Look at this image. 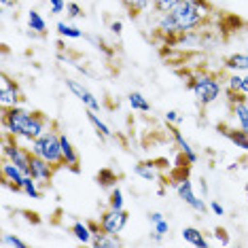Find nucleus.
Listing matches in <instances>:
<instances>
[{
    "instance_id": "6e6552de",
    "label": "nucleus",
    "mask_w": 248,
    "mask_h": 248,
    "mask_svg": "<svg viewBox=\"0 0 248 248\" xmlns=\"http://www.w3.org/2000/svg\"><path fill=\"white\" fill-rule=\"evenodd\" d=\"M66 87L68 92L75 95V98L85 106L87 110H100V100L95 98V93L89 87L83 85V81H77V78H66Z\"/></svg>"
},
{
    "instance_id": "f3484780",
    "label": "nucleus",
    "mask_w": 248,
    "mask_h": 248,
    "mask_svg": "<svg viewBox=\"0 0 248 248\" xmlns=\"http://www.w3.org/2000/svg\"><path fill=\"white\" fill-rule=\"evenodd\" d=\"M87 121H89V125L95 129V134H98V138H100V140H108V138H112V129L106 125V121L100 119L98 110H87Z\"/></svg>"
},
{
    "instance_id": "1a4fd4ad",
    "label": "nucleus",
    "mask_w": 248,
    "mask_h": 248,
    "mask_svg": "<svg viewBox=\"0 0 248 248\" xmlns=\"http://www.w3.org/2000/svg\"><path fill=\"white\" fill-rule=\"evenodd\" d=\"M0 104H2V110L21 104L19 85L15 81H11L7 75H2V78H0Z\"/></svg>"
},
{
    "instance_id": "6ab92c4d",
    "label": "nucleus",
    "mask_w": 248,
    "mask_h": 248,
    "mask_svg": "<svg viewBox=\"0 0 248 248\" xmlns=\"http://www.w3.org/2000/svg\"><path fill=\"white\" fill-rule=\"evenodd\" d=\"M134 174L142 180H149V183H155L159 178V172H157V166L153 161H138L134 166Z\"/></svg>"
},
{
    "instance_id": "f257e3e1",
    "label": "nucleus",
    "mask_w": 248,
    "mask_h": 248,
    "mask_svg": "<svg viewBox=\"0 0 248 248\" xmlns=\"http://www.w3.org/2000/svg\"><path fill=\"white\" fill-rule=\"evenodd\" d=\"M210 15L212 7L208 0H183L168 13H157V32L163 36L185 34L206 24Z\"/></svg>"
},
{
    "instance_id": "f704fd0d",
    "label": "nucleus",
    "mask_w": 248,
    "mask_h": 248,
    "mask_svg": "<svg viewBox=\"0 0 248 248\" xmlns=\"http://www.w3.org/2000/svg\"><path fill=\"white\" fill-rule=\"evenodd\" d=\"M214 233H217V240H221V244H223V246H227V244H229L227 231H225V229H217V231H214Z\"/></svg>"
},
{
    "instance_id": "9d476101",
    "label": "nucleus",
    "mask_w": 248,
    "mask_h": 248,
    "mask_svg": "<svg viewBox=\"0 0 248 248\" xmlns=\"http://www.w3.org/2000/svg\"><path fill=\"white\" fill-rule=\"evenodd\" d=\"M0 172H2V185L13 191H17V193H21V185H24V180L28 174L21 170V168H17L13 161L9 159H2V168H0Z\"/></svg>"
},
{
    "instance_id": "aec40b11",
    "label": "nucleus",
    "mask_w": 248,
    "mask_h": 248,
    "mask_svg": "<svg viewBox=\"0 0 248 248\" xmlns=\"http://www.w3.org/2000/svg\"><path fill=\"white\" fill-rule=\"evenodd\" d=\"M180 235H183V240L187 242V244H191V246H197V248L208 246L206 235L202 233V231L197 229V227H183V231H180Z\"/></svg>"
},
{
    "instance_id": "72a5a7b5",
    "label": "nucleus",
    "mask_w": 248,
    "mask_h": 248,
    "mask_svg": "<svg viewBox=\"0 0 248 248\" xmlns=\"http://www.w3.org/2000/svg\"><path fill=\"white\" fill-rule=\"evenodd\" d=\"M210 210H212L214 214H217V217H223V214H225V208H223L221 204H218L217 200H212V202H210Z\"/></svg>"
},
{
    "instance_id": "a211bd4d",
    "label": "nucleus",
    "mask_w": 248,
    "mask_h": 248,
    "mask_svg": "<svg viewBox=\"0 0 248 248\" xmlns=\"http://www.w3.org/2000/svg\"><path fill=\"white\" fill-rule=\"evenodd\" d=\"M70 233L72 238L77 242H81V244H92L93 240V231L89 227V223H83V221H75L70 225Z\"/></svg>"
},
{
    "instance_id": "f8f14e48",
    "label": "nucleus",
    "mask_w": 248,
    "mask_h": 248,
    "mask_svg": "<svg viewBox=\"0 0 248 248\" xmlns=\"http://www.w3.org/2000/svg\"><path fill=\"white\" fill-rule=\"evenodd\" d=\"M53 172H55V168H53L49 161H45V159H41V157L32 155V161H30V176L34 178L36 183L49 185V183H51V178H53Z\"/></svg>"
},
{
    "instance_id": "393cba45",
    "label": "nucleus",
    "mask_w": 248,
    "mask_h": 248,
    "mask_svg": "<svg viewBox=\"0 0 248 248\" xmlns=\"http://www.w3.org/2000/svg\"><path fill=\"white\" fill-rule=\"evenodd\" d=\"M55 28H58V34L62 38H72V41H78V38L85 36L81 28H77L72 24H66V21H58V26H55Z\"/></svg>"
},
{
    "instance_id": "4c0bfd02",
    "label": "nucleus",
    "mask_w": 248,
    "mask_h": 248,
    "mask_svg": "<svg viewBox=\"0 0 248 248\" xmlns=\"http://www.w3.org/2000/svg\"><path fill=\"white\" fill-rule=\"evenodd\" d=\"M200 189H202V195L208 193V187H206V180L204 178H200Z\"/></svg>"
},
{
    "instance_id": "f03ea898",
    "label": "nucleus",
    "mask_w": 248,
    "mask_h": 248,
    "mask_svg": "<svg viewBox=\"0 0 248 248\" xmlns=\"http://www.w3.org/2000/svg\"><path fill=\"white\" fill-rule=\"evenodd\" d=\"M51 125L49 119L43 112L28 110L24 106H13V108H4L2 112V129L11 134L13 138L32 142L41 134L47 132V127Z\"/></svg>"
},
{
    "instance_id": "4468645a",
    "label": "nucleus",
    "mask_w": 248,
    "mask_h": 248,
    "mask_svg": "<svg viewBox=\"0 0 248 248\" xmlns=\"http://www.w3.org/2000/svg\"><path fill=\"white\" fill-rule=\"evenodd\" d=\"M170 132H172V140L176 142V146L180 149V153H183V157H185V161H187L189 166H195L197 163V153H195L193 146H191L189 140L185 138V134L180 132L178 127H170Z\"/></svg>"
},
{
    "instance_id": "423d86ee",
    "label": "nucleus",
    "mask_w": 248,
    "mask_h": 248,
    "mask_svg": "<svg viewBox=\"0 0 248 248\" xmlns=\"http://www.w3.org/2000/svg\"><path fill=\"white\" fill-rule=\"evenodd\" d=\"M174 189H176V195L191 208V210H195V212H200V214H204V212H206L204 200H202V197H197L195 189H193V183H191L187 176L178 178L176 183H174Z\"/></svg>"
},
{
    "instance_id": "a878e982",
    "label": "nucleus",
    "mask_w": 248,
    "mask_h": 248,
    "mask_svg": "<svg viewBox=\"0 0 248 248\" xmlns=\"http://www.w3.org/2000/svg\"><path fill=\"white\" fill-rule=\"evenodd\" d=\"M38 185H41V183H36V180L28 174L26 180H24V185H21V193L28 195V197H32V200H41L43 193H41V189H38Z\"/></svg>"
},
{
    "instance_id": "dca6fc26",
    "label": "nucleus",
    "mask_w": 248,
    "mask_h": 248,
    "mask_svg": "<svg viewBox=\"0 0 248 248\" xmlns=\"http://www.w3.org/2000/svg\"><path fill=\"white\" fill-rule=\"evenodd\" d=\"M221 129H223L225 138H227L235 149H242L244 153H248V134L244 129H240V127H221Z\"/></svg>"
},
{
    "instance_id": "ddd939ff",
    "label": "nucleus",
    "mask_w": 248,
    "mask_h": 248,
    "mask_svg": "<svg viewBox=\"0 0 248 248\" xmlns=\"http://www.w3.org/2000/svg\"><path fill=\"white\" fill-rule=\"evenodd\" d=\"M60 144H62V157H64V166L77 172L78 170V163H81V157H78V151L75 149V144L70 142V138L66 136V132H60Z\"/></svg>"
},
{
    "instance_id": "b1692460",
    "label": "nucleus",
    "mask_w": 248,
    "mask_h": 248,
    "mask_svg": "<svg viewBox=\"0 0 248 248\" xmlns=\"http://www.w3.org/2000/svg\"><path fill=\"white\" fill-rule=\"evenodd\" d=\"M127 104H129V108L136 110V112H151V102L140 92H132V93H129L127 95Z\"/></svg>"
},
{
    "instance_id": "5701e85b",
    "label": "nucleus",
    "mask_w": 248,
    "mask_h": 248,
    "mask_svg": "<svg viewBox=\"0 0 248 248\" xmlns=\"http://www.w3.org/2000/svg\"><path fill=\"white\" fill-rule=\"evenodd\" d=\"M28 28H30L34 34H47V21H45V17L38 11H28Z\"/></svg>"
},
{
    "instance_id": "2eb2a0df",
    "label": "nucleus",
    "mask_w": 248,
    "mask_h": 248,
    "mask_svg": "<svg viewBox=\"0 0 248 248\" xmlns=\"http://www.w3.org/2000/svg\"><path fill=\"white\" fill-rule=\"evenodd\" d=\"M231 115L238 121V127L248 134V100H244V98L231 100Z\"/></svg>"
},
{
    "instance_id": "c9c22d12",
    "label": "nucleus",
    "mask_w": 248,
    "mask_h": 248,
    "mask_svg": "<svg viewBox=\"0 0 248 248\" xmlns=\"http://www.w3.org/2000/svg\"><path fill=\"white\" fill-rule=\"evenodd\" d=\"M121 30H123V24H121V21H112V24H110V32H112V34L119 36Z\"/></svg>"
},
{
    "instance_id": "cd10ccee",
    "label": "nucleus",
    "mask_w": 248,
    "mask_h": 248,
    "mask_svg": "<svg viewBox=\"0 0 248 248\" xmlns=\"http://www.w3.org/2000/svg\"><path fill=\"white\" fill-rule=\"evenodd\" d=\"M180 2L183 0H153V11L155 13H168V11H172Z\"/></svg>"
},
{
    "instance_id": "0eeeda50",
    "label": "nucleus",
    "mask_w": 248,
    "mask_h": 248,
    "mask_svg": "<svg viewBox=\"0 0 248 248\" xmlns=\"http://www.w3.org/2000/svg\"><path fill=\"white\" fill-rule=\"evenodd\" d=\"M127 221H129V214L125 210H112V208H108L106 212L100 214V227L110 235H119L125 229Z\"/></svg>"
},
{
    "instance_id": "473e14b6",
    "label": "nucleus",
    "mask_w": 248,
    "mask_h": 248,
    "mask_svg": "<svg viewBox=\"0 0 248 248\" xmlns=\"http://www.w3.org/2000/svg\"><path fill=\"white\" fill-rule=\"evenodd\" d=\"M49 2V13L51 15H60V13H64L66 11V0H47Z\"/></svg>"
},
{
    "instance_id": "4be33fe9",
    "label": "nucleus",
    "mask_w": 248,
    "mask_h": 248,
    "mask_svg": "<svg viewBox=\"0 0 248 248\" xmlns=\"http://www.w3.org/2000/svg\"><path fill=\"white\" fill-rule=\"evenodd\" d=\"M121 4L127 9V13L132 15V17L142 15L149 9H153V0H121Z\"/></svg>"
},
{
    "instance_id": "e433bc0d",
    "label": "nucleus",
    "mask_w": 248,
    "mask_h": 248,
    "mask_svg": "<svg viewBox=\"0 0 248 248\" xmlns=\"http://www.w3.org/2000/svg\"><path fill=\"white\" fill-rule=\"evenodd\" d=\"M161 218H163V214H161V212H151V214H149V221H151V225L157 223V221H161Z\"/></svg>"
},
{
    "instance_id": "20e7f679",
    "label": "nucleus",
    "mask_w": 248,
    "mask_h": 248,
    "mask_svg": "<svg viewBox=\"0 0 248 248\" xmlns=\"http://www.w3.org/2000/svg\"><path fill=\"white\" fill-rule=\"evenodd\" d=\"M189 89L193 93V98L197 100L200 106H210L214 104L223 93V83L218 81L214 75L208 72H200V75L191 77L189 81Z\"/></svg>"
},
{
    "instance_id": "c85d7f7f",
    "label": "nucleus",
    "mask_w": 248,
    "mask_h": 248,
    "mask_svg": "<svg viewBox=\"0 0 248 248\" xmlns=\"http://www.w3.org/2000/svg\"><path fill=\"white\" fill-rule=\"evenodd\" d=\"M168 233H170V223H168L166 218L153 223V238H155V242H159L163 235H168Z\"/></svg>"
},
{
    "instance_id": "7ed1b4c3",
    "label": "nucleus",
    "mask_w": 248,
    "mask_h": 248,
    "mask_svg": "<svg viewBox=\"0 0 248 248\" xmlns=\"http://www.w3.org/2000/svg\"><path fill=\"white\" fill-rule=\"evenodd\" d=\"M28 149L32 151V155L41 157V159L49 161L55 170L64 168V157H62V144H60V132L49 127L45 134L34 138L32 142H28Z\"/></svg>"
},
{
    "instance_id": "39448f33",
    "label": "nucleus",
    "mask_w": 248,
    "mask_h": 248,
    "mask_svg": "<svg viewBox=\"0 0 248 248\" xmlns=\"http://www.w3.org/2000/svg\"><path fill=\"white\" fill-rule=\"evenodd\" d=\"M2 159L13 161L17 168H21L26 174H30V161H32V151L21 146L17 138H13L11 134L4 132L2 138Z\"/></svg>"
},
{
    "instance_id": "2f4dec72",
    "label": "nucleus",
    "mask_w": 248,
    "mask_h": 248,
    "mask_svg": "<svg viewBox=\"0 0 248 248\" xmlns=\"http://www.w3.org/2000/svg\"><path fill=\"white\" fill-rule=\"evenodd\" d=\"M66 15H68L70 19L83 17V7H81V4H77V2H68V4H66Z\"/></svg>"
},
{
    "instance_id": "7c9ffc66",
    "label": "nucleus",
    "mask_w": 248,
    "mask_h": 248,
    "mask_svg": "<svg viewBox=\"0 0 248 248\" xmlns=\"http://www.w3.org/2000/svg\"><path fill=\"white\" fill-rule=\"evenodd\" d=\"M183 121H185V117L180 115L178 110H168V112H166V123H168L170 127H178Z\"/></svg>"
},
{
    "instance_id": "412c9836",
    "label": "nucleus",
    "mask_w": 248,
    "mask_h": 248,
    "mask_svg": "<svg viewBox=\"0 0 248 248\" xmlns=\"http://www.w3.org/2000/svg\"><path fill=\"white\" fill-rule=\"evenodd\" d=\"M225 68L229 72H248V53H233L225 60Z\"/></svg>"
},
{
    "instance_id": "c756f323",
    "label": "nucleus",
    "mask_w": 248,
    "mask_h": 248,
    "mask_svg": "<svg viewBox=\"0 0 248 248\" xmlns=\"http://www.w3.org/2000/svg\"><path fill=\"white\" fill-rule=\"evenodd\" d=\"M28 244L21 238H17V235L13 233H4L2 235V248H26Z\"/></svg>"
},
{
    "instance_id": "bb28decb",
    "label": "nucleus",
    "mask_w": 248,
    "mask_h": 248,
    "mask_svg": "<svg viewBox=\"0 0 248 248\" xmlns=\"http://www.w3.org/2000/svg\"><path fill=\"white\" fill-rule=\"evenodd\" d=\"M108 208L112 210H125V200H123V191L119 187H115L108 195Z\"/></svg>"
},
{
    "instance_id": "9b49d317",
    "label": "nucleus",
    "mask_w": 248,
    "mask_h": 248,
    "mask_svg": "<svg viewBox=\"0 0 248 248\" xmlns=\"http://www.w3.org/2000/svg\"><path fill=\"white\" fill-rule=\"evenodd\" d=\"M225 87H227L229 100H235V98L248 100V72H229Z\"/></svg>"
},
{
    "instance_id": "58836bf2",
    "label": "nucleus",
    "mask_w": 248,
    "mask_h": 248,
    "mask_svg": "<svg viewBox=\"0 0 248 248\" xmlns=\"http://www.w3.org/2000/svg\"><path fill=\"white\" fill-rule=\"evenodd\" d=\"M0 2H2V7H9V4H11V0H0Z\"/></svg>"
}]
</instances>
